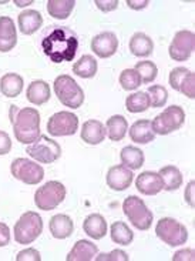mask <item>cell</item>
I'll return each mask as SVG.
<instances>
[{"label": "cell", "instance_id": "obj_1", "mask_svg": "<svg viewBox=\"0 0 195 261\" xmlns=\"http://www.w3.org/2000/svg\"><path fill=\"white\" fill-rule=\"evenodd\" d=\"M42 47L53 63L71 62L78 50V37L69 28H53L43 37Z\"/></svg>", "mask_w": 195, "mask_h": 261}, {"label": "cell", "instance_id": "obj_2", "mask_svg": "<svg viewBox=\"0 0 195 261\" xmlns=\"http://www.w3.org/2000/svg\"><path fill=\"white\" fill-rule=\"evenodd\" d=\"M10 123L13 124L14 137L23 144H32L40 136V114L36 109L12 106Z\"/></svg>", "mask_w": 195, "mask_h": 261}, {"label": "cell", "instance_id": "obj_3", "mask_svg": "<svg viewBox=\"0 0 195 261\" xmlns=\"http://www.w3.org/2000/svg\"><path fill=\"white\" fill-rule=\"evenodd\" d=\"M43 220L40 214L35 212H27L17 220L14 226V240L19 244H30L42 234Z\"/></svg>", "mask_w": 195, "mask_h": 261}, {"label": "cell", "instance_id": "obj_4", "mask_svg": "<svg viewBox=\"0 0 195 261\" xmlns=\"http://www.w3.org/2000/svg\"><path fill=\"white\" fill-rule=\"evenodd\" d=\"M54 92L59 100L69 109H78L84 101V92L77 82L67 74H62L54 80Z\"/></svg>", "mask_w": 195, "mask_h": 261}, {"label": "cell", "instance_id": "obj_5", "mask_svg": "<svg viewBox=\"0 0 195 261\" xmlns=\"http://www.w3.org/2000/svg\"><path fill=\"white\" fill-rule=\"evenodd\" d=\"M123 212L137 230L146 231L153 224V213L148 210L146 203L137 196H130L124 200Z\"/></svg>", "mask_w": 195, "mask_h": 261}, {"label": "cell", "instance_id": "obj_6", "mask_svg": "<svg viewBox=\"0 0 195 261\" xmlns=\"http://www.w3.org/2000/svg\"><path fill=\"white\" fill-rule=\"evenodd\" d=\"M155 234L160 240L171 247L182 246L188 240V231L185 226H182L180 221L171 217H164L157 223Z\"/></svg>", "mask_w": 195, "mask_h": 261}, {"label": "cell", "instance_id": "obj_7", "mask_svg": "<svg viewBox=\"0 0 195 261\" xmlns=\"http://www.w3.org/2000/svg\"><path fill=\"white\" fill-rule=\"evenodd\" d=\"M66 193H67L66 187L60 181H49L40 189H37L35 194V203L40 210L50 212L63 203Z\"/></svg>", "mask_w": 195, "mask_h": 261}, {"label": "cell", "instance_id": "obj_8", "mask_svg": "<svg viewBox=\"0 0 195 261\" xmlns=\"http://www.w3.org/2000/svg\"><path fill=\"white\" fill-rule=\"evenodd\" d=\"M184 121H185V113L181 107L170 106L151 121V127L155 134L167 136L181 128Z\"/></svg>", "mask_w": 195, "mask_h": 261}, {"label": "cell", "instance_id": "obj_9", "mask_svg": "<svg viewBox=\"0 0 195 261\" xmlns=\"http://www.w3.org/2000/svg\"><path fill=\"white\" fill-rule=\"evenodd\" d=\"M26 151L32 159H35L36 162L43 163V164L54 163L62 155L60 144L49 139V137H46V136H39L37 140L33 141L32 144H29Z\"/></svg>", "mask_w": 195, "mask_h": 261}, {"label": "cell", "instance_id": "obj_10", "mask_svg": "<svg viewBox=\"0 0 195 261\" xmlns=\"http://www.w3.org/2000/svg\"><path fill=\"white\" fill-rule=\"evenodd\" d=\"M10 171L14 178L26 184L40 183L44 177V170L42 166L29 159H16L10 166Z\"/></svg>", "mask_w": 195, "mask_h": 261}, {"label": "cell", "instance_id": "obj_11", "mask_svg": "<svg viewBox=\"0 0 195 261\" xmlns=\"http://www.w3.org/2000/svg\"><path fill=\"white\" fill-rule=\"evenodd\" d=\"M78 130V117L70 112H59L53 114L47 123V132L50 136L63 137V136H73Z\"/></svg>", "mask_w": 195, "mask_h": 261}, {"label": "cell", "instance_id": "obj_12", "mask_svg": "<svg viewBox=\"0 0 195 261\" xmlns=\"http://www.w3.org/2000/svg\"><path fill=\"white\" fill-rule=\"evenodd\" d=\"M195 47V35L189 30H180L174 36V40L170 44V57L175 62L188 60Z\"/></svg>", "mask_w": 195, "mask_h": 261}, {"label": "cell", "instance_id": "obj_13", "mask_svg": "<svg viewBox=\"0 0 195 261\" xmlns=\"http://www.w3.org/2000/svg\"><path fill=\"white\" fill-rule=\"evenodd\" d=\"M119 47V40L117 36L113 32H103L100 35L94 36L91 40V50L94 55L101 59H108L112 57Z\"/></svg>", "mask_w": 195, "mask_h": 261}, {"label": "cell", "instance_id": "obj_14", "mask_svg": "<svg viewBox=\"0 0 195 261\" xmlns=\"http://www.w3.org/2000/svg\"><path fill=\"white\" fill-rule=\"evenodd\" d=\"M132 171L127 169L126 166L120 164V166H113L112 169L107 173V184L108 187L116 191L127 190L132 183Z\"/></svg>", "mask_w": 195, "mask_h": 261}, {"label": "cell", "instance_id": "obj_15", "mask_svg": "<svg viewBox=\"0 0 195 261\" xmlns=\"http://www.w3.org/2000/svg\"><path fill=\"white\" fill-rule=\"evenodd\" d=\"M135 187L144 196H155L162 190V180L155 171H144L137 177Z\"/></svg>", "mask_w": 195, "mask_h": 261}, {"label": "cell", "instance_id": "obj_16", "mask_svg": "<svg viewBox=\"0 0 195 261\" xmlns=\"http://www.w3.org/2000/svg\"><path fill=\"white\" fill-rule=\"evenodd\" d=\"M17 43V35L13 20L7 16L0 17V51H10Z\"/></svg>", "mask_w": 195, "mask_h": 261}, {"label": "cell", "instance_id": "obj_17", "mask_svg": "<svg viewBox=\"0 0 195 261\" xmlns=\"http://www.w3.org/2000/svg\"><path fill=\"white\" fill-rule=\"evenodd\" d=\"M105 126H103V123L98 120H87L81 127V139L84 143L91 144V146H96L103 143L105 139Z\"/></svg>", "mask_w": 195, "mask_h": 261}, {"label": "cell", "instance_id": "obj_18", "mask_svg": "<svg viewBox=\"0 0 195 261\" xmlns=\"http://www.w3.org/2000/svg\"><path fill=\"white\" fill-rule=\"evenodd\" d=\"M49 228L51 236L54 239H59V240H63V239H67L73 234V230H74V224H73V220L70 219L69 216L66 214H56L50 219Z\"/></svg>", "mask_w": 195, "mask_h": 261}, {"label": "cell", "instance_id": "obj_19", "mask_svg": "<svg viewBox=\"0 0 195 261\" xmlns=\"http://www.w3.org/2000/svg\"><path fill=\"white\" fill-rule=\"evenodd\" d=\"M84 233L87 234L89 237L94 239V240H101L107 233V223L105 219L101 214H90L87 216L83 223Z\"/></svg>", "mask_w": 195, "mask_h": 261}, {"label": "cell", "instance_id": "obj_20", "mask_svg": "<svg viewBox=\"0 0 195 261\" xmlns=\"http://www.w3.org/2000/svg\"><path fill=\"white\" fill-rule=\"evenodd\" d=\"M98 253V247L89 240H80L67 255V261H91Z\"/></svg>", "mask_w": 195, "mask_h": 261}, {"label": "cell", "instance_id": "obj_21", "mask_svg": "<svg viewBox=\"0 0 195 261\" xmlns=\"http://www.w3.org/2000/svg\"><path fill=\"white\" fill-rule=\"evenodd\" d=\"M130 137L134 143L138 144H148L155 139V133L151 127V121L147 119L137 120L130 128Z\"/></svg>", "mask_w": 195, "mask_h": 261}, {"label": "cell", "instance_id": "obj_22", "mask_svg": "<svg viewBox=\"0 0 195 261\" xmlns=\"http://www.w3.org/2000/svg\"><path fill=\"white\" fill-rule=\"evenodd\" d=\"M19 29L23 35H33L42 28L43 17L37 10H24L19 14Z\"/></svg>", "mask_w": 195, "mask_h": 261}, {"label": "cell", "instance_id": "obj_23", "mask_svg": "<svg viewBox=\"0 0 195 261\" xmlns=\"http://www.w3.org/2000/svg\"><path fill=\"white\" fill-rule=\"evenodd\" d=\"M26 96H27V100L30 103H33L36 106H42L44 103H47L50 99L49 85L43 80L32 82L27 87Z\"/></svg>", "mask_w": 195, "mask_h": 261}, {"label": "cell", "instance_id": "obj_24", "mask_svg": "<svg viewBox=\"0 0 195 261\" xmlns=\"http://www.w3.org/2000/svg\"><path fill=\"white\" fill-rule=\"evenodd\" d=\"M23 90V77L17 73H7L0 79V92L6 97H17Z\"/></svg>", "mask_w": 195, "mask_h": 261}, {"label": "cell", "instance_id": "obj_25", "mask_svg": "<svg viewBox=\"0 0 195 261\" xmlns=\"http://www.w3.org/2000/svg\"><path fill=\"white\" fill-rule=\"evenodd\" d=\"M160 177L162 180V190L174 191L182 186V174L175 166H165L160 170Z\"/></svg>", "mask_w": 195, "mask_h": 261}, {"label": "cell", "instance_id": "obj_26", "mask_svg": "<svg viewBox=\"0 0 195 261\" xmlns=\"http://www.w3.org/2000/svg\"><path fill=\"white\" fill-rule=\"evenodd\" d=\"M154 43L146 33H135L130 40V51L134 56L147 57L153 53Z\"/></svg>", "mask_w": 195, "mask_h": 261}, {"label": "cell", "instance_id": "obj_27", "mask_svg": "<svg viewBox=\"0 0 195 261\" xmlns=\"http://www.w3.org/2000/svg\"><path fill=\"white\" fill-rule=\"evenodd\" d=\"M127 130H128V123H127L126 117L123 116H112L108 120H107V124H105V132H107V136L110 137V140L113 141H120L123 140L126 137Z\"/></svg>", "mask_w": 195, "mask_h": 261}, {"label": "cell", "instance_id": "obj_28", "mask_svg": "<svg viewBox=\"0 0 195 261\" xmlns=\"http://www.w3.org/2000/svg\"><path fill=\"white\" fill-rule=\"evenodd\" d=\"M120 159L123 166H126L130 170H138L144 164V153L143 150L134 147V146H127L121 150Z\"/></svg>", "mask_w": 195, "mask_h": 261}, {"label": "cell", "instance_id": "obj_29", "mask_svg": "<svg viewBox=\"0 0 195 261\" xmlns=\"http://www.w3.org/2000/svg\"><path fill=\"white\" fill-rule=\"evenodd\" d=\"M73 71L78 77L91 79L97 73V60L90 55H84L78 59V62L73 66Z\"/></svg>", "mask_w": 195, "mask_h": 261}, {"label": "cell", "instance_id": "obj_30", "mask_svg": "<svg viewBox=\"0 0 195 261\" xmlns=\"http://www.w3.org/2000/svg\"><path fill=\"white\" fill-rule=\"evenodd\" d=\"M76 6V2L73 0H50L47 2V12L54 19H67L73 9Z\"/></svg>", "mask_w": 195, "mask_h": 261}, {"label": "cell", "instance_id": "obj_31", "mask_svg": "<svg viewBox=\"0 0 195 261\" xmlns=\"http://www.w3.org/2000/svg\"><path fill=\"white\" fill-rule=\"evenodd\" d=\"M132 239H134V234H132L131 228L127 226L126 223H123V221L113 223L112 240L116 244H119V246H128V244L132 243Z\"/></svg>", "mask_w": 195, "mask_h": 261}, {"label": "cell", "instance_id": "obj_32", "mask_svg": "<svg viewBox=\"0 0 195 261\" xmlns=\"http://www.w3.org/2000/svg\"><path fill=\"white\" fill-rule=\"evenodd\" d=\"M150 107V97L146 92L130 94L126 100V109L130 113H143Z\"/></svg>", "mask_w": 195, "mask_h": 261}, {"label": "cell", "instance_id": "obj_33", "mask_svg": "<svg viewBox=\"0 0 195 261\" xmlns=\"http://www.w3.org/2000/svg\"><path fill=\"white\" fill-rule=\"evenodd\" d=\"M134 70L138 73L140 79H141V85H148V83H151L155 80L157 77V73H158V69H157V66L154 62H140V63L135 64V69Z\"/></svg>", "mask_w": 195, "mask_h": 261}, {"label": "cell", "instance_id": "obj_34", "mask_svg": "<svg viewBox=\"0 0 195 261\" xmlns=\"http://www.w3.org/2000/svg\"><path fill=\"white\" fill-rule=\"evenodd\" d=\"M147 94L150 97V106L155 107V109L165 106L168 100V92L164 86H151V87H148Z\"/></svg>", "mask_w": 195, "mask_h": 261}, {"label": "cell", "instance_id": "obj_35", "mask_svg": "<svg viewBox=\"0 0 195 261\" xmlns=\"http://www.w3.org/2000/svg\"><path fill=\"white\" fill-rule=\"evenodd\" d=\"M120 85L124 90H137L141 86V79L134 69H126L120 74Z\"/></svg>", "mask_w": 195, "mask_h": 261}, {"label": "cell", "instance_id": "obj_36", "mask_svg": "<svg viewBox=\"0 0 195 261\" xmlns=\"http://www.w3.org/2000/svg\"><path fill=\"white\" fill-rule=\"evenodd\" d=\"M188 74V69H185V67H175L174 70H171V73H170L168 82H170V85H171V87H173L174 90L180 92V87H181L182 82L185 80V77H187Z\"/></svg>", "mask_w": 195, "mask_h": 261}, {"label": "cell", "instance_id": "obj_37", "mask_svg": "<svg viewBox=\"0 0 195 261\" xmlns=\"http://www.w3.org/2000/svg\"><path fill=\"white\" fill-rule=\"evenodd\" d=\"M180 92L182 94H185L189 99H194L195 97V74L192 71H189L188 76L182 82L181 87H180Z\"/></svg>", "mask_w": 195, "mask_h": 261}, {"label": "cell", "instance_id": "obj_38", "mask_svg": "<svg viewBox=\"0 0 195 261\" xmlns=\"http://www.w3.org/2000/svg\"><path fill=\"white\" fill-rule=\"evenodd\" d=\"M97 261H128V255L123 250H114L112 253L107 254H100L98 257H94Z\"/></svg>", "mask_w": 195, "mask_h": 261}, {"label": "cell", "instance_id": "obj_39", "mask_svg": "<svg viewBox=\"0 0 195 261\" xmlns=\"http://www.w3.org/2000/svg\"><path fill=\"white\" fill-rule=\"evenodd\" d=\"M16 260L17 261H40L42 260V257H40V253L35 250V248H26V250H23L20 251L17 257H16Z\"/></svg>", "mask_w": 195, "mask_h": 261}, {"label": "cell", "instance_id": "obj_40", "mask_svg": "<svg viewBox=\"0 0 195 261\" xmlns=\"http://www.w3.org/2000/svg\"><path fill=\"white\" fill-rule=\"evenodd\" d=\"M12 150V140L6 132L0 130V155L7 154Z\"/></svg>", "mask_w": 195, "mask_h": 261}, {"label": "cell", "instance_id": "obj_41", "mask_svg": "<svg viewBox=\"0 0 195 261\" xmlns=\"http://www.w3.org/2000/svg\"><path fill=\"white\" fill-rule=\"evenodd\" d=\"M174 261H181V260H188V261H194L195 260V253L194 250L191 248H184V250H180L177 251L173 257Z\"/></svg>", "mask_w": 195, "mask_h": 261}, {"label": "cell", "instance_id": "obj_42", "mask_svg": "<svg viewBox=\"0 0 195 261\" xmlns=\"http://www.w3.org/2000/svg\"><path fill=\"white\" fill-rule=\"evenodd\" d=\"M96 6L101 10V12H112L116 10L119 7V2L117 0H110V2H105V0H96Z\"/></svg>", "mask_w": 195, "mask_h": 261}, {"label": "cell", "instance_id": "obj_43", "mask_svg": "<svg viewBox=\"0 0 195 261\" xmlns=\"http://www.w3.org/2000/svg\"><path fill=\"white\" fill-rule=\"evenodd\" d=\"M10 241V228L5 224L0 223V247H5Z\"/></svg>", "mask_w": 195, "mask_h": 261}, {"label": "cell", "instance_id": "obj_44", "mask_svg": "<svg viewBox=\"0 0 195 261\" xmlns=\"http://www.w3.org/2000/svg\"><path fill=\"white\" fill-rule=\"evenodd\" d=\"M194 189H195V183L194 181H189L187 189H185V200L191 207H194Z\"/></svg>", "mask_w": 195, "mask_h": 261}, {"label": "cell", "instance_id": "obj_45", "mask_svg": "<svg viewBox=\"0 0 195 261\" xmlns=\"http://www.w3.org/2000/svg\"><path fill=\"white\" fill-rule=\"evenodd\" d=\"M148 0H143V2H132V0H127V5L134 9V10H141V9H144V7L148 6Z\"/></svg>", "mask_w": 195, "mask_h": 261}, {"label": "cell", "instance_id": "obj_46", "mask_svg": "<svg viewBox=\"0 0 195 261\" xmlns=\"http://www.w3.org/2000/svg\"><path fill=\"white\" fill-rule=\"evenodd\" d=\"M14 3H16L19 7H23V6H26V5H32L33 2H19V0H16Z\"/></svg>", "mask_w": 195, "mask_h": 261}]
</instances>
